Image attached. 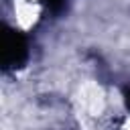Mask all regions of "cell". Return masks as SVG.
Listing matches in <instances>:
<instances>
[{
	"label": "cell",
	"mask_w": 130,
	"mask_h": 130,
	"mask_svg": "<svg viewBox=\"0 0 130 130\" xmlns=\"http://www.w3.org/2000/svg\"><path fill=\"white\" fill-rule=\"evenodd\" d=\"M28 59V43L26 37L10 26H4L2 32V67L4 69H18Z\"/></svg>",
	"instance_id": "1"
},
{
	"label": "cell",
	"mask_w": 130,
	"mask_h": 130,
	"mask_svg": "<svg viewBox=\"0 0 130 130\" xmlns=\"http://www.w3.org/2000/svg\"><path fill=\"white\" fill-rule=\"evenodd\" d=\"M45 4H47V8H49L51 12H55V14L63 12V8H65V0H45Z\"/></svg>",
	"instance_id": "2"
},
{
	"label": "cell",
	"mask_w": 130,
	"mask_h": 130,
	"mask_svg": "<svg viewBox=\"0 0 130 130\" xmlns=\"http://www.w3.org/2000/svg\"><path fill=\"white\" fill-rule=\"evenodd\" d=\"M124 102H126V108L130 110V89H128V91L124 93Z\"/></svg>",
	"instance_id": "3"
}]
</instances>
